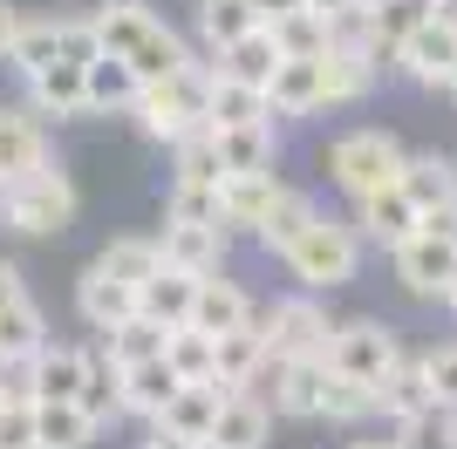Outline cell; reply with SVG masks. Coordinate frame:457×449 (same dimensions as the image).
Masks as SVG:
<instances>
[{"mask_svg":"<svg viewBox=\"0 0 457 449\" xmlns=\"http://www.w3.org/2000/svg\"><path fill=\"white\" fill-rule=\"evenodd\" d=\"M198 280H205V273H185V265L164 259L151 280L137 286V314L157 320L164 334H171V327H185V320H191V299H198Z\"/></svg>","mask_w":457,"mask_h":449,"instance_id":"obj_16","label":"cell"},{"mask_svg":"<svg viewBox=\"0 0 457 449\" xmlns=\"http://www.w3.org/2000/svg\"><path fill=\"white\" fill-rule=\"evenodd\" d=\"M0 449H35V395L0 402Z\"/></svg>","mask_w":457,"mask_h":449,"instance_id":"obj_47","label":"cell"},{"mask_svg":"<svg viewBox=\"0 0 457 449\" xmlns=\"http://www.w3.org/2000/svg\"><path fill=\"white\" fill-rule=\"evenodd\" d=\"M314 211H321V205H314L307 191L280 184V198H273V211H267V218H260V232H253V239H260V245H267V252H273V259H280L287 245H294V239H301V232H307V218H314Z\"/></svg>","mask_w":457,"mask_h":449,"instance_id":"obj_34","label":"cell"},{"mask_svg":"<svg viewBox=\"0 0 457 449\" xmlns=\"http://www.w3.org/2000/svg\"><path fill=\"white\" fill-rule=\"evenodd\" d=\"M287 7H307V0H253V14H260V20H273V14H287Z\"/></svg>","mask_w":457,"mask_h":449,"instance_id":"obj_52","label":"cell"},{"mask_svg":"<svg viewBox=\"0 0 457 449\" xmlns=\"http://www.w3.org/2000/svg\"><path fill=\"white\" fill-rule=\"evenodd\" d=\"M89 361H96V347H76V340H41L35 355H28V368H21V381H14L7 395H35V402H76Z\"/></svg>","mask_w":457,"mask_h":449,"instance_id":"obj_9","label":"cell"},{"mask_svg":"<svg viewBox=\"0 0 457 449\" xmlns=\"http://www.w3.org/2000/svg\"><path fill=\"white\" fill-rule=\"evenodd\" d=\"M444 436H451V449H457V409H444Z\"/></svg>","mask_w":457,"mask_h":449,"instance_id":"obj_54","label":"cell"},{"mask_svg":"<svg viewBox=\"0 0 457 449\" xmlns=\"http://www.w3.org/2000/svg\"><path fill=\"white\" fill-rule=\"evenodd\" d=\"M82 69H89V61L55 55L48 69L21 75V82H28V110H35V116H55V123H69V116H89V95H82Z\"/></svg>","mask_w":457,"mask_h":449,"instance_id":"obj_14","label":"cell"},{"mask_svg":"<svg viewBox=\"0 0 457 449\" xmlns=\"http://www.w3.org/2000/svg\"><path fill=\"white\" fill-rule=\"evenodd\" d=\"M178 170L171 177H191V184H226V164H219V143H212V130H191L178 136Z\"/></svg>","mask_w":457,"mask_h":449,"instance_id":"obj_44","label":"cell"},{"mask_svg":"<svg viewBox=\"0 0 457 449\" xmlns=\"http://www.w3.org/2000/svg\"><path fill=\"white\" fill-rule=\"evenodd\" d=\"M267 110H273V123H301V116H321V110H328L321 55H280V69L267 75Z\"/></svg>","mask_w":457,"mask_h":449,"instance_id":"obj_10","label":"cell"},{"mask_svg":"<svg viewBox=\"0 0 457 449\" xmlns=\"http://www.w3.org/2000/svg\"><path fill=\"white\" fill-rule=\"evenodd\" d=\"M444 306H451V314H457V280H451V286H444Z\"/></svg>","mask_w":457,"mask_h":449,"instance_id":"obj_55","label":"cell"},{"mask_svg":"<svg viewBox=\"0 0 457 449\" xmlns=\"http://www.w3.org/2000/svg\"><path fill=\"white\" fill-rule=\"evenodd\" d=\"M205 123H212V130H232V123H273L267 89L246 82V75H226L219 61H212V110H205Z\"/></svg>","mask_w":457,"mask_h":449,"instance_id":"obj_24","label":"cell"},{"mask_svg":"<svg viewBox=\"0 0 457 449\" xmlns=\"http://www.w3.org/2000/svg\"><path fill=\"white\" fill-rule=\"evenodd\" d=\"M212 61H219V69H226V75H246V82H260V89H267V75L280 69V41H273V28H267V20H260L253 35H239V41H232V48H219V55H212Z\"/></svg>","mask_w":457,"mask_h":449,"instance_id":"obj_35","label":"cell"},{"mask_svg":"<svg viewBox=\"0 0 457 449\" xmlns=\"http://www.w3.org/2000/svg\"><path fill=\"white\" fill-rule=\"evenodd\" d=\"M96 436L82 402H35V449H96Z\"/></svg>","mask_w":457,"mask_h":449,"instance_id":"obj_30","label":"cell"},{"mask_svg":"<svg viewBox=\"0 0 457 449\" xmlns=\"http://www.w3.org/2000/svg\"><path fill=\"white\" fill-rule=\"evenodd\" d=\"M396 69L410 75L417 89H451V75H457V14L423 7V20L396 41Z\"/></svg>","mask_w":457,"mask_h":449,"instance_id":"obj_6","label":"cell"},{"mask_svg":"<svg viewBox=\"0 0 457 449\" xmlns=\"http://www.w3.org/2000/svg\"><path fill=\"white\" fill-rule=\"evenodd\" d=\"M376 415V388L355 381V374H335L328 368V388H321V422H342V429H362Z\"/></svg>","mask_w":457,"mask_h":449,"instance_id":"obj_37","label":"cell"},{"mask_svg":"<svg viewBox=\"0 0 457 449\" xmlns=\"http://www.w3.org/2000/svg\"><path fill=\"white\" fill-rule=\"evenodd\" d=\"M151 355H164V327L144 320V314L103 334V361H110V368H137V361H151Z\"/></svg>","mask_w":457,"mask_h":449,"instance_id":"obj_40","label":"cell"},{"mask_svg":"<svg viewBox=\"0 0 457 449\" xmlns=\"http://www.w3.org/2000/svg\"><path fill=\"white\" fill-rule=\"evenodd\" d=\"M82 95H89V116H130L137 95H144V75L130 69L123 55H89V69H82Z\"/></svg>","mask_w":457,"mask_h":449,"instance_id":"obj_18","label":"cell"},{"mask_svg":"<svg viewBox=\"0 0 457 449\" xmlns=\"http://www.w3.org/2000/svg\"><path fill=\"white\" fill-rule=\"evenodd\" d=\"M253 293L239 280H226V273H205L198 280V299H191V327H205L212 340L219 334H232V327H253Z\"/></svg>","mask_w":457,"mask_h":449,"instance_id":"obj_19","label":"cell"},{"mask_svg":"<svg viewBox=\"0 0 457 449\" xmlns=\"http://www.w3.org/2000/svg\"><path fill=\"white\" fill-rule=\"evenodd\" d=\"M0 402H7V388H0Z\"/></svg>","mask_w":457,"mask_h":449,"instance_id":"obj_58","label":"cell"},{"mask_svg":"<svg viewBox=\"0 0 457 449\" xmlns=\"http://www.w3.org/2000/svg\"><path fill=\"white\" fill-rule=\"evenodd\" d=\"M267 402L273 415H294V422H321V388H328V361L321 355H294V361H267Z\"/></svg>","mask_w":457,"mask_h":449,"instance_id":"obj_11","label":"cell"},{"mask_svg":"<svg viewBox=\"0 0 457 449\" xmlns=\"http://www.w3.org/2000/svg\"><path fill=\"white\" fill-rule=\"evenodd\" d=\"M376 415L389 422V429H403V422H423V415H437V395H430V374H423L417 355H403L396 368L376 381Z\"/></svg>","mask_w":457,"mask_h":449,"instance_id":"obj_12","label":"cell"},{"mask_svg":"<svg viewBox=\"0 0 457 449\" xmlns=\"http://www.w3.org/2000/svg\"><path fill=\"white\" fill-rule=\"evenodd\" d=\"M219 381L226 388H260V374H267V340H260V320L253 327H232V334H219Z\"/></svg>","mask_w":457,"mask_h":449,"instance_id":"obj_28","label":"cell"},{"mask_svg":"<svg viewBox=\"0 0 457 449\" xmlns=\"http://www.w3.org/2000/svg\"><path fill=\"white\" fill-rule=\"evenodd\" d=\"M76 402H82V415H89L96 429H103V422H116V415H123V374L96 355L89 374H82V395H76Z\"/></svg>","mask_w":457,"mask_h":449,"instance_id":"obj_43","label":"cell"},{"mask_svg":"<svg viewBox=\"0 0 457 449\" xmlns=\"http://www.w3.org/2000/svg\"><path fill=\"white\" fill-rule=\"evenodd\" d=\"M260 14H253V0H198V41H205V55L232 48L239 35H253Z\"/></svg>","mask_w":457,"mask_h":449,"instance_id":"obj_36","label":"cell"},{"mask_svg":"<svg viewBox=\"0 0 457 449\" xmlns=\"http://www.w3.org/2000/svg\"><path fill=\"white\" fill-rule=\"evenodd\" d=\"M164 361H171L178 368V381H205L212 368H219V340L205 334V327H171V334H164Z\"/></svg>","mask_w":457,"mask_h":449,"instance_id":"obj_39","label":"cell"},{"mask_svg":"<svg viewBox=\"0 0 457 449\" xmlns=\"http://www.w3.org/2000/svg\"><path fill=\"white\" fill-rule=\"evenodd\" d=\"M76 314L89 320L96 334H110V327H123V320H137V286H130V280H116L110 265H96V259H89V273L76 280Z\"/></svg>","mask_w":457,"mask_h":449,"instance_id":"obj_15","label":"cell"},{"mask_svg":"<svg viewBox=\"0 0 457 449\" xmlns=\"http://www.w3.org/2000/svg\"><path fill=\"white\" fill-rule=\"evenodd\" d=\"M205 110H212V61L191 55L185 69H171L164 82H144L130 116L144 123L151 143H178V136H191V130H212Z\"/></svg>","mask_w":457,"mask_h":449,"instance_id":"obj_3","label":"cell"},{"mask_svg":"<svg viewBox=\"0 0 457 449\" xmlns=\"http://www.w3.org/2000/svg\"><path fill=\"white\" fill-rule=\"evenodd\" d=\"M226 224H185V218H164L157 245H164V259L185 265V273H219L226 265Z\"/></svg>","mask_w":457,"mask_h":449,"instance_id":"obj_20","label":"cell"},{"mask_svg":"<svg viewBox=\"0 0 457 449\" xmlns=\"http://www.w3.org/2000/svg\"><path fill=\"white\" fill-rule=\"evenodd\" d=\"M321 361L335 374H355V381L376 388L382 374L403 361V340H396V327H382V320H342V327H328Z\"/></svg>","mask_w":457,"mask_h":449,"instance_id":"obj_5","label":"cell"},{"mask_svg":"<svg viewBox=\"0 0 457 449\" xmlns=\"http://www.w3.org/2000/svg\"><path fill=\"white\" fill-rule=\"evenodd\" d=\"M403 191L417 198V211L457 205V164H451V157H437V150H423V157H410V164H403Z\"/></svg>","mask_w":457,"mask_h":449,"instance_id":"obj_31","label":"cell"},{"mask_svg":"<svg viewBox=\"0 0 457 449\" xmlns=\"http://www.w3.org/2000/svg\"><path fill=\"white\" fill-rule=\"evenodd\" d=\"M348 449H396V436H355Z\"/></svg>","mask_w":457,"mask_h":449,"instance_id":"obj_53","label":"cell"},{"mask_svg":"<svg viewBox=\"0 0 457 449\" xmlns=\"http://www.w3.org/2000/svg\"><path fill=\"white\" fill-rule=\"evenodd\" d=\"M321 7H355V0H321Z\"/></svg>","mask_w":457,"mask_h":449,"instance_id":"obj_56","label":"cell"},{"mask_svg":"<svg viewBox=\"0 0 457 449\" xmlns=\"http://www.w3.org/2000/svg\"><path fill=\"white\" fill-rule=\"evenodd\" d=\"M389 436H396V449H451V436H444V415L403 422V429H389Z\"/></svg>","mask_w":457,"mask_h":449,"instance_id":"obj_48","label":"cell"},{"mask_svg":"<svg viewBox=\"0 0 457 449\" xmlns=\"http://www.w3.org/2000/svg\"><path fill=\"white\" fill-rule=\"evenodd\" d=\"M273 198H280V177H273V170H239V177H226V184H219V218H226V232H260Z\"/></svg>","mask_w":457,"mask_h":449,"instance_id":"obj_22","label":"cell"},{"mask_svg":"<svg viewBox=\"0 0 457 449\" xmlns=\"http://www.w3.org/2000/svg\"><path fill=\"white\" fill-rule=\"evenodd\" d=\"M14 299H28V280H21L14 259H0V306H14Z\"/></svg>","mask_w":457,"mask_h":449,"instance_id":"obj_49","label":"cell"},{"mask_svg":"<svg viewBox=\"0 0 457 449\" xmlns=\"http://www.w3.org/2000/svg\"><path fill=\"white\" fill-rule=\"evenodd\" d=\"M116 374H123V415H144V422H157L164 402L178 395V368L164 355L137 361V368H116Z\"/></svg>","mask_w":457,"mask_h":449,"instance_id":"obj_25","label":"cell"},{"mask_svg":"<svg viewBox=\"0 0 457 449\" xmlns=\"http://www.w3.org/2000/svg\"><path fill=\"white\" fill-rule=\"evenodd\" d=\"M321 75H328V110H348V102H369V89L382 82V61L369 48H328L321 55Z\"/></svg>","mask_w":457,"mask_h":449,"instance_id":"obj_23","label":"cell"},{"mask_svg":"<svg viewBox=\"0 0 457 449\" xmlns=\"http://www.w3.org/2000/svg\"><path fill=\"white\" fill-rule=\"evenodd\" d=\"M280 259H287V273H294L307 293H335V286H348L355 273H362V224L314 211V218H307V232L287 245Z\"/></svg>","mask_w":457,"mask_h":449,"instance_id":"obj_2","label":"cell"},{"mask_svg":"<svg viewBox=\"0 0 457 449\" xmlns=\"http://www.w3.org/2000/svg\"><path fill=\"white\" fill-rule=\"evenodd\" d=\"M403 164H410V150H403L389 130H348L342 143L328 150V177H335L348 198H369V191L396 184Z\"/></svg>","mask_w":457,"mask_h":449,"instance_id":"obj_4","label":"cell"},{"mask_svg":"<svg viewBox=\"0 0 457 449\" xmlns=\"http://www.w3.org/2000/svg\"><path fill=\"white\" fill-rule=\"evenodd\" d=\"M328 306L314 293H294V299H273L267 314H260V340H267V361H294V355H321L328 347Z\"/></svg>","mask_w":457,"mask_h":449,"instance_id":"obj_7","label":"cell"},{"mask_svg":"<svg viewBox=\"0 0 457 449\" xmlns=\"http://www.w3.org/2000/svg\"><path fill=\"white\" fill-rule=\"evenodd\" d=\"M226 395H232V388L219 381V374H205V381H178V395L164 402V415H157V422H164V429H178V436H191V443H205Z\"/></svg>","mask_w":457,"mask_h":449,"instance_id":"obj_21","label":"cell"},{"mask_svg":"<svg viewBox=\"0 0 457 449\" xmlns=\"http://www.w3.org/2000/svg\"><path fill=\"white\" fill-rule=\"evenodd\" d=\"M212 143H219L226 177H239V170H273V157H280V130H273V123H232V130H212Z\"/></svg>","mask_w":457,"mask_h":449,"instance_id":"obj_26","label":"cell"},{"mask_svg":"<svg viewBox=\"0 0 457 449\" xmlns=\"http://www.w3.org/2000/svg\"><path fill=\"white\" fill-rule=\"evenodd\" d=\"M89 28H96V48H110V55H130L137 41L157 28V14H151V0H103L89 14Z\"/></svg>","mask_w":457,"mask_h":449,"instance_id":"obj_27","label":"cell"},{"mask_svg":"<svg viewBox=\"0 0 457 449\" xmlns=\"http://www.w3.org/2000/svg\"><path fill=\"white\" fill-rule=\"evenodd\" d=\"M123 61H130V69L144 75V82H164L171 69H185V61H191V48H185V35H178V28H164V20H157V28H151L144 41H137V48H130Z\"/></svg>","mask_w":457,"mask_h":449,"instance_id":"obj_38","label":"cell"},{"mask_svg":"<svg viewBox=\"0 0 457 449\" xmlns=\"http://www.w3.org/2000/svg\"><path fill=\"white\" fill-rule=\"evenodd\" d=\"M451 95H457V75H451Z\"/></svg>","mask_w":457,"mask_h":449,"instance_id":"obj_57","label":"cell"},{"mask_svg":"<svg viewBox=\"0 0 457 449\" xmlns=\"http://www.w3.org/2000/svg\"><path fill=\"white\" fill-rule=\"evenodd\" d=\"M267 436H273V402L253 388H232L219 402V422H212L205 449H267Z\"/></svg>","mask_w":457,"mask_h":449,"instance_id":"obj_13","label":"cell"},{"mask_svg":"<svg viewBox=\"0 0 457 449\" xmlns=\"http://www.w3.org/2000/svg\"><path fill=\"white\" fill-rule=\"evenodd\" d=\"M164 218H185V224H226V218H219V184H191V177H171Z\"/></svg>","mask_w":457,"mask_h":449,"instance_id":"obj_45","label":"cell"},{"mask_svg":"<svg viewBox=\"0 0 457 449\" xmlns=\"http://www.w3.org/2000/svg\"><path fill=\"white\" fill-rule=\"evenodd\" d=\"M273 28V41H280V55H328V7L321 0H307V7H287V14H273L267 20Z\"/></svg>","mask_w":457,"mask_h":449,"instance_id":"obj_32","label":"cell"},{"mask_svg":"<svg viewBox=\"0 0 457 449\" xmlns=\"http://www.w3.org/2000/svg\"><path fill=\"white\" fill-rule=\"evenodd\" d=\"M96 265H110L116 280L144 286L157 265H164V245H157V239H137V232H130V239H110V245H103V252H96Z\"/></svg>","mask_w":457,"mask_h":449,"instance_id":"obj_41","label":"cell"},{"mask_svg":"<svg viewBox=\"0 0 457 449\" xmlns=\"http://www.w3.org/2000/svg\"><path fill=\"white\" fill-rule=\"evenodd\" d=\"M144 449H205V443H191V436H178V429H164V422H151Z\"/></svg>","mask_w":457,"mask_h":449,"instance_id":"obj_50","label":"cell"},{"mask_svg":"<svg viewBox=\"0 0 457 449\" xmlns=\"http://www.w3.org/2000/svg\"><path fill=\"white\" fill-rule=\"evenodd\" d=\"M41 340H48V320H41L35 299H14V306H0V368H28Z\"/></svg>","mask_w":457,"mask_h":449,"instance_id":"obj_33","label":"cell"},{"mask_svg":"<svg viewBox=\"0 0 457 449\" xmlns=\"http://www.w3.org/2000/svg\"><path fill=\"white\" fill-rule=\"evenodd\" d=\"M14 28H21V7L0 0V61H7V48H14Z\"/></svg>","mask_w":457,"mask_h":449,"instance_id":"obj_51","label":"cell"},{"mask_svg":"<svg viewBox=\"0 0 457 449\" xmlns=\"http://www.w3.org/2000/svg\"><path fill=\"white\" fill-rule=\"evenodd\" d=\"M389 259H396V280L417 299H444V286L457 280V232H437V224L417 218L410 239L389 245Z\"/></svg>","mask_w":457,"mask_h":449,"instance_id":"obj_8","label":"cell"},{"mask_svg":"<svg viewBox=\"0 0 457 449\" xmlns=\"http://www.w3.org/2000/svg\"><path fill=\"white\" fill-rule=\"evenodd\" d=\"M423 374H430V395H437V415L457 409V340H444V347H430V355H417Z\"/></svg>","mask_w":457,"mask_h":449,"instance_id":"obj_46","label":"cell"},{"mask_svg":"<svg viewBox=\"0 0 457 449\" xmlns=\"http://www.w3.org/2000/svg\"><path fill=\"white\" fill-rule=\"evenodd\" d=\"M417 218H423V211H417V198L403 191V177H396V184H382V191H369V198H355V224H362V239H376L382 252L410 239Z\"/></svg>","mask_w":457,"mask_h":449,"instance_id":"obj_17","label":"cell"},{"mask_svg":"<svg viewBox=\"0 0 457 449\" xmlns=\"http://www.w3.org/2000/svg\"><path fill=\"white\" fill-rule=\"evenodd\" d=\"M76 205L82 198H76V184H69V170H55L48 157L0 184V224L21 232V239H55V232H69V224H76Z\"/></svg>","mask_w":457,"mask_h":449,"instance_id":"obj_1","label":"cell"},{"mask_svg":"<svg viewBox=\"0 0 457 449\" xmlns=\"http://www.w3.org/2000/svg\"><path fill=\"white\" fill-rule=\"evenodd\" d=\"M55 55H62V14H48V20H21V28H14V48H7V61H14L21 75L48 69Z\"/></svg>","mask_w":457,"mask_h":449,"instance_id":"obj_42","label":"cell"},{"mask_svg":"<svg viewBox=\"0 0 457 449\" xmlns=\"http://www.w3.org/2000/svg\"><path fill=\"white\" fill-rule=\"evenodd\" d=\"M41 157H48V136H41L35 110H0V184L35 170Z\"/></svg>","mask_w":457,"mask_h":449,"instance_id":"obj_29","label":"cell"}]
</instances>
